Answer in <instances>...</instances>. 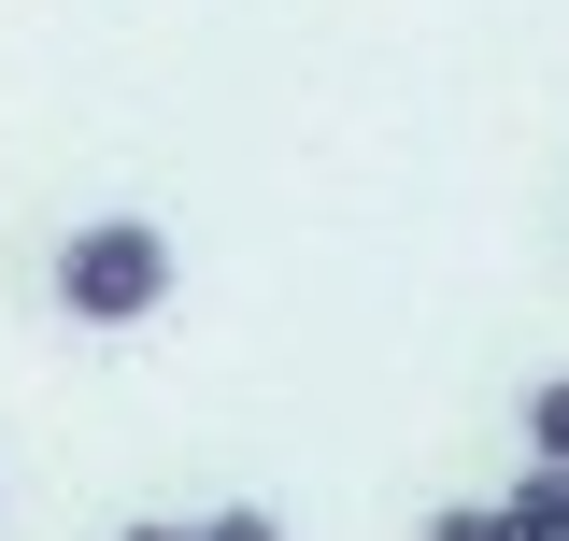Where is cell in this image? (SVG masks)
<instances>
[{"instance_id": "6da1fadb", "label": "cell", "mask_w": 569, "mask_h": 541, "mask_svg": "<svg viewBox=\"0 0 569 541\" xmlns=\"http://www.w3.org/2000/svg\"><path fill=\"white\" fill-rule=\"evenodd\" d=\"M157 299H171V228L100 214V228L58 243V314H71V328H142Z\"/></svg>"}, {"instance_id": "3957f363", "label": "cell", "mask_w": 569, "mask_h": 541, "mask_svg": "<svg viewBox=\"0 0 569 541\" xmlns=\"http://www.w3.org/2000/svg\"><path fill=\"white\" fill-rule=\"evenodd\" d=\"M527 456H556V471H569V371H556V385H527Z\"/></svg>"}, {"instance_id": "277c9868", "label": "cell", "mask_w": 569, "mask_h": 541, "mask_svg": "<svg viewBox=\"0 0 569 541\" xmlns=\"http://www.w3.org/2000/svg\"><path fill=\"white\" fill-rule=\"evenodd\" d=\"M427 541H512V528H498V499H470V513H427Z\"/></svg>"}, {"instance_id": "8992f818", "label": "cell", "mask_w": 569, "mask_h": 541, "mask_svg": "<svg viewBox=\"0 0 569 541\" xmlns=\"http://www.w3.org/2000/svg\"><path fill=\"white\" fill-rule=\"evenodd\" d=\"M114 541H200V528H114Z\"/></svg>"}, {"instance_id": "5b68a950", "label": "cell", "mask_w": 569, "mask_h": 541, "mask_svg": "<svg viewBox=\"0 0 569 541\" xmlns=\"http://www.w3.org/2000/svg\"><path fill=\"white\" fill-rule=\"evenodd\" d=\"M200 541H284V528H271V513H257V499H242V513H213Z\"/></svg>"}, {"instance_id": "7a4b0ae2", "label": "cell", "mask_w": 569, "mask_h": 541, "mask_svg": "<svg viewBox=\"0 0 569 541\" xmlns=\"http://www.w3.org/2000/svg\"><path fill=\"white\" fill-rule=\"evenodd\" d=\"M498 528H512V541H569V471H556V456H527V484L498 499Z\"/></svg>"}]
</instances>
